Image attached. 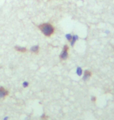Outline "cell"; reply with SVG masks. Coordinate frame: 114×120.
<instances>
[{
  "label": "cell",
  "instance_id": "obj_1",
  "mask_svg": "<svg viewBox=\"0 0 114 120\" xmlns=\"http://www.w3.org/2000/svg\"><path fill=\"white\" fill-rule=\"evenodd\" d=\"M38 28H39L40 30L43 33V34L47 36V37H50L51 35H52L55 31L54 27L49 23H42V24L38 26Z\"/></svg>",
  "mask_w": 114,
  "mask_h": 120
},
{
  "label": "cell",
  "instance_id": "obj_2",
  "mask_svg": "<svg viewBox=\"0 0 114 120\" xmlns=\"http://www.w3.org/2000/svg\"><path fill=\"white\" fill-rule=\"evenodd\" d=\"M68 51H69V47L68 45H64L63 46V51L61 52V54H60V59L62 60H66L67 58H68Z\"/></svg>",
  "mask_w": 114,
  "mask_h": 120
},
{
  "label": "cell",
  "instance_id": "obj_3",
  "mask_svg": "<svg viewBox=\"0 0 114 120\" xmlns=\"http://www.w3.org/2000/svg\"><path fill=\"white\" fill-rule=\"evenodd\" d=\"M9 95V91L3 87H0V100L4 99Z\"/></svg>",
  "mask_w": 114,
  "mask_h": 120
},
{
  "label": "cell",
  "instance_id": "obj_4",
  "mask_svg": "<svg viewBox=\"0 0 114 120\" xmlns=\"http://www.w3.org/2000/svg\"><path fill=\"white\" fill-rule=\"evenodd\" d=\"M91 76V72L89 70H85L84 72V76H83V80H88L89 78Z\"/></svg>",
  "mask_w": 114,
  "mask_h": 120
},
{
  "label": "cell",
  "instance_id": "obj_5",
  "mask_svg": "<svg viewBox=\"0 0 114 120\" xmlns=\"http://www.w3.org/2000/svg\"><path fill=\"white\" fill-rule=\"evenodd\" d=\"M39 49H40V48L38 45H35V46H33V47H31V52H33V53H38V52H39Z\"/></svg>",
  "mask_w": 114,
  "mask_h": 120
},
{
  "label": "cell",
  "instance_id": "obj_6",
  "mask_svg": "<svg viewBox=\"0 0 114 120\" xmlns=\"http://www.w3.org/2000/svg\"><path fill=\"white\" fill-rule=\"evenodd\" d=\"M77 40H78V36H77V35H73L72 40L70 41V44H71V46H74V44H75V42H76Z\"/></svg>",
  "mask_w": 114,
  "mask_h": 120
},
{
  "label": "cell",
  "instance_id": "obj_7",
  "mask_svg": "<svg viewBox=\"0 0 114 120\" xmlns=\"http://www.w3.org/2000/svg\"><path fill=\"white\" fill-rule=\"evenodd\" d=\"M15 49L16 51L20 52H27V49L24 47H20V46H16Z\"/></svg>",
  "mask_w": 114,
  "mask_h": 120
},
{
  "label": "cell",
  "instance_id": "obj_8",
  "mask_svg": "<svg viewBox=\"0 0 114 120\" xmlns=\"http://www.w3.org/2000/svg\"><path fill=\"white\" fill-rule=\"evenodd\" d=\"M82 73H83V70H82V69L81 67H77V74L78 76H81Z\"/></svg>",
  "mask_w": 114,
  "mask_h": 120
},
{
  "label": "cell",
  "instance_id": "obj_9",
  "mask_svg": "<svg viewBox=\"0 0 114 120\" xmlns=\"http://www.w3.org/2000/svg\"><path fill=\"white\" fill-rule=\"evenodd\" d=\"M72 37H73V35H71L70 34H67L66 35V38H67V39L69 41H70L72 40Z\"/></svg>",
  "mask_w": 114,
  "mask_h": 120
},
{
  "label": "cell",
  "instance_id": "obj_10",
  "mask_svg": "<svg viewBox=\"0 0 114 120\" xmlns=\"http://www.w3.org/2000/svg\"><path fill=\"white\" fill-rule=\"evenodd\" d=\"M28 85H29V83H28V82H24V83H23L24 87H28Z\"/></svg>",
  "mask_w": 114,
  "mask_h": 120
},
{
  "label": "cell",
  "instance_id": "obj_11",
  "mask_svg": "<svg viewBox=\"0 0 114 120\" xmlns=\"http://www.w3.org/2000/svg\"><path fill=\"white\" fill-rule=\"evenodd\" d=\"M91 101H92L93 102H95V101H96V98H95V97H92V98H91Z\"/></svg>",
  "mask_w": 114,
  "mask_h": 120
}]
</instances>
